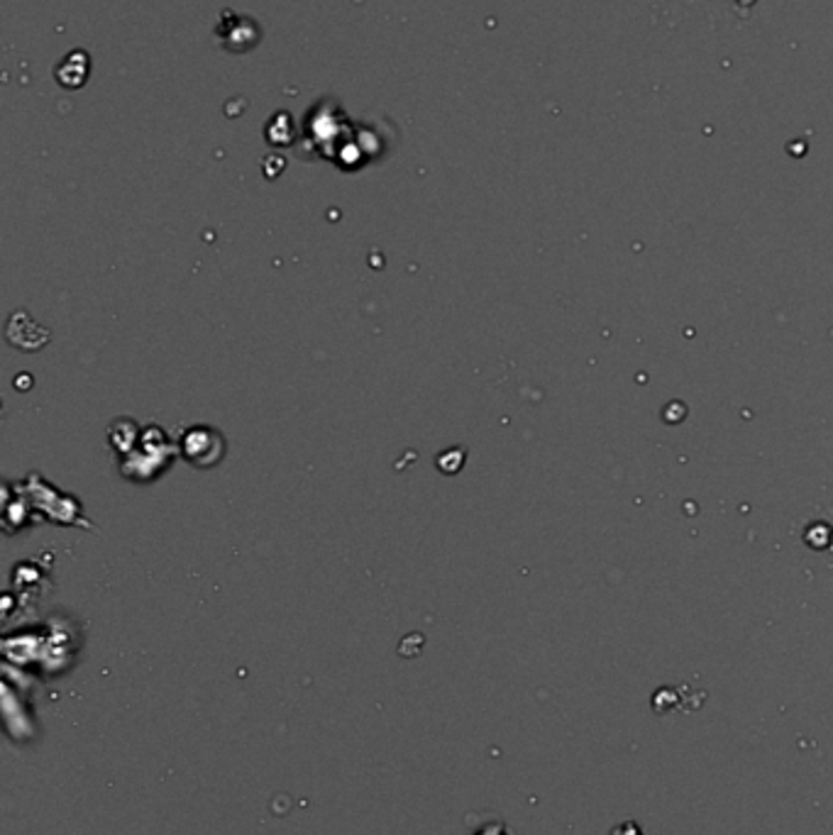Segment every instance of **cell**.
<instances>
[{"mask_svg": "<svg viewBox=\"0 0 833 835\" xmlns=\"http://www.w3.org/2000/svg\"><path fill=\"white\" fill-rule=\"evenodd\" d=\"M626 828H628V835H640V831H638L636 825L633 823H626ZM614 835H623V828H618V831H614Z\"/></svg>", "mask_w": 833, "mask_h": 835, "instance_id": "obj_1", "label": "cell"}]
</instances>
